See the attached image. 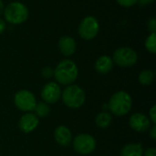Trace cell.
Segmentation results:
<instances>
[{"label": "cell", "instance_id": "cell-17", "mask_svg": "<svg viewBox=\"0 0 156 156\" xmlns=\"http://www.w3.org/2000/svg\"><path fill=\"white\" fill-rule=\"evenodd\" d=\"M34 111H35V115L37 118H45V117L48 116L50 113V108H49L48 104L44 101L37 103Z\"/></svg>", "mask_w": 156, "mask_h": 156}, {"label": "cell", "instance_id": "cell-15", "mask_svg": "<svg viewBox=\"0 0 156 156\" xmlns=\"http://www.w3.org/2000/svg\"><path fill=\"white\" fill-rule=\"evenodd\" d=\"M121 156H144L143 145L141 144H127L122 149Z\"/></svg>", "mask_w": 156, "mask_h": 156}, {"label": "cell", "instance_id": "cell-27", "mask_svg": "<svg viewBox=\"0 0 156 156\" xmlns=\"http://www.w3.org/2000/svg\"><path fill=\"white\" fill-rule=\"evenodd\" d=\"M5 29V23L3 19L0 18V34H2Z\"/></svg>", "mask_w": 156, "mask_h": 156}, {"label": "cell", "instance_id": "cell-26", "mask_svg": "<svg viewBox=\"0 0 156 156\" xmlns=\"http://www.w3.org/2000/svg\"><path fill=\"white\" fill-rule=\"evenodd\" d=\"M154 1V0H137V3H139V5L141 6H144V5H146L148 4H151Z\"/></svg>", "mask_w": 156, "mask_h": 156}, {"label": "cell", "instance_id": "cell-22", "mask_svg": "<svg viewBox=\"0 0 156 156\" xmlns=\"http://www.w3.org/2000/svg\"><path fill=\"white\" fill-rule=\"evenodd\" d=\"M149 114H150V120L152 121V122H153L154 124H155L156 123V107L155 106H153V107H152V109L150 110Z\"/></svg>", "mask_w": 156, "mask_h": 156}, {"label": "cell", "instance_id": "cell-1", "mask_svg": "<svg viewBox=\"0 0 156 156\" xmlns=\"http://www.w3.org/2000/svg\"><path fill=\"white\" fill-rule=\"evenodd\" d=\"M78 67L70 59L61 60L54 70L56 80L61 85H70L78 77Z\"/></svg>", "mask_w": 156, "mask_h": 156}, {"label": "cell", "instance_id": "cell-4", "mask_svg": "<svg viewBox=\"0 0 156 156\" xmlns=\"http://www.w3.org/2000/svg\"><path fill=\"white\" fill-rule=\"evenodd\" d=\"M4 16L7 22L18 25L27 20L28 10L24 4L20 2H12L4 9Z\"/></svg>", "mask_w": 156, "mask_h": 156}, {"label": "cell", "instance_id": "cell-13", "mask_svg": "<svg viewBox=\"0 0 156 156\" xmlns=\"http://www.w3.org/2000/svg\"><path fill=\"white\" fill-rule=\"evenodd\" d=\"M58 48L64 56H71L76 50V41L71 37L64 36L58 41Z\"/></svg>", "mask_w": 156, "mask_h": 156}, {"label": "cell", "instance_id": "cell-8", "mask_svg": "<svg viewBox=\"0 0 156 156\" xmlns=\"http://www.w3.org/2000/svg\"><path fill=\"white\" fill-rule=\"evenodd\" d=\"M99 29L100 25L97 18L90 16H86L80 22L79 26V34L82 38L86 40H90L97 36Z\"/></svg>", "mask_w": 156, "mask_h": 156}, {"label": "cell", "instance_id": "cell-25", "mask_svg": "<svg viewBox=\"0 0 156 156\" xmlns=\"http://www.w3.org/2000/svg\"><path fill=\"white\" fill-rule=\"evenodd\" d=\"M150 137L153 140H156V125L154 124L150 130Z\"/></svg>", "mask_w": 156, "mask_h": 156}, {"label": "cell", "instance_id": "cell-20", "mask_svg": "<svg viewBox=\"0 0 156 156\" xmlns=\"http://www.w3.org/2000/svg\"><path fill=\"white\" fill-rule=\"evenodd\" d=\"M41 74L43 76V78L45 79H50L54 76V69L50 67H45L43 68Z\"/></svg>", "mask_w": 156, "mask_h": 156}, {"label": "cell", "instance_id": "cell-5", "mask_svg": "<svg viewBox=\"0 0 156 156\" xmlns=\"http://www.w3.org/2000/svg\"><path fill=\"white\" fill-rule=\"evenodd\" d=\"M137 53L131 48H119L113 54V61L120 67H131L137 62Z\"/></svg>", "mask_w": 156, "mask_h": 156}, {"label": "cell", "instance_id": "cell-2", "mask_svg": "<svg viewBox=\"0 0 156 156\" xmlns=\"http://www.w3.org/2000/svg\"><path fill=\"white\" fill-rule=\"evenodd\" d=\"M132 104L133 101L130 94L123 90H120L111 97L107 105L112 114L116 116H123L131 111Z\"/></svg>", "mask_w": 156, "mask_h": 156}, {"label": "cell", "instance_id": "cell-10", "mask_svg": "<svg viewBox=\"0 0 156 156\" xmlns=\"http://www.w3.org/2000/svg\"><path fill=\"white\" fill-rule=\"evenodd\" d=\"M129 124L131 128L138 133H144L151 127V121L149 118L140 112H136L130 117Z\"/></svg>", "mask_w": 156, "mask_h": 156}, {"label": "cell", "instance_id": "cell-14", "mask_svg": "<svg viewBox=\"0 0 156 156\" xmlns=\"http://www.w3.org/2000/svg\"><path fill=\"white\" fill-rule=\"evenodd\" d=\"M113 60L109 56H101L95 62V69L101 74H106L112 69Z\"/></svg>", "mask_w": 156, "mask_h": 156}, {"label": "cell", "instance_id": "cell-9", "mask_svg": "<svg viewBox=\"0 0 156 156\" xmlns=\"http://www.w3.org/2000/svg\"><path fill=\"white\" fill-rule=\"evenodd\" d=\"M61 97V89L56 82L47 83L41 90V98L48 104L56 103Z\"/></svg>", "mask_w": 156, "mask_h": 156}, {"label": "cell", "instance_id": "cell-28", "mask_svg": "<svg viewBox=\"0 0 156 156\" xmlns=\"http://www.w3.org/2000/svg\"><path fill=\"white\" fill-rule=\"evenodd\" d=\"M4 4L2 2V0H0V16L4 13Z\"/></svg>", "mask_w": 156, "mask_h": 156}, {"label": "cell", "instance_id": "cell-21", "mask_svg": "<svg viewBox=\"0 0 156 156\" xmlns=\"http://www.w3.org/2000/svg\"><path fill=\"white\" fill-rule=\"evenodd\" d=\"M118 4L124 7H131L137 3V0H117Z\"/></svg>", "mask_w": 156, "mask_h": 156}, {"label": "cell", "instance_id": "cell-23", "mask_svg": "<svg viewBox=\"0 0 156 156\" xmlns=\"http://www.w3.org/2000/svg\"><path fill=\"white\" fill-rule=\"evenodd\" d=\"M148 27L151 30L152 33H155L156 32V19L155 18H152L149 23H148Z\"/></svg>", "mask_w": 156, "mask_h": 156}, {"label": "cell", "instance_id": "cell-3", "mask_svg": "<svg viewBox=\"0 0 156 156\" xmlns=\"http://www.w3.org/2000/svg\"><path fill=\"white\" fill-rule=\"evenodd\" d=\"M64 104L71 109H78L85 102V92L77 85H69L61 93Z\"/></svg>", "mask_w": 156, "mask_h": 156}, {"label": "cell", "instance_id": "cell-12", "mask_svg": "<svg viewBox=\"0 0 156 156\" xmlns=\"http://www.w3.org/2000/svg\"><path fill=\"white\" fill-rule=\"evenodd\" d=\"M54 138L59 145L68 146L72 140L71 132L68 127L64 125H59L54 131Z\"/></svg>", "mask_w": 156, "mask_h": 156}, {"label": "cell", "instance_id": "cell-7", "mask_svg": "<svg viewBox=\"0 0 156 156\" xmlns=\"http://www.w3.org/2000/svg\"><path fill=\"white\" fill-rule=\"evenodd\" d=\"M74 150L80 154H89L96 148L95 139L88 133H80L73 140Z\"/></svg>", "mask_w": 156, "mask_h": 156}, {"label": "cell", "instance_id": "cell-19", "mask_svg": "<svg viewBox=\"0 0 156 156\" xmlns=\"http://www.w3.org/2000/svg\"><path fill=\"white\" fill-rule=\"evenodd\" d=\"M145 48L146 49L154 54L156 52V33H151V35L145 40Z\"/></svg>", "mask_w": 156, "mask_h": 156}, {"label": "cell", "instance_id": "cell-24", "mask_svg": "<svg viewBox=\"0 0 156 156\" xmlns=\"http://www.w3.org/2000/svg\"><path fill=\"white\" fill-rule=\"evenodd\" d=\"M144 156H156V149L152 147V148H148L144 154Z\"/></svg>", "mask_w": 156, "mask_h": 156}, {"label": "cell", "instance_id": "cell-11", "mask_svg": "<svg viewBox=\"0 0 156 156\" xmlns=\"http://www.w3.org/2000/svg\"><path fill=\"white\" fill-rule=\"evenodd\" d=\"M39 120L35 115V113L27 112L21 116L18 122V127L21 132L25 133H29L33 132L38 125Z\"/></svg>", "mask_w": 156, "mask_h": 156}, {"label": "cell", "instance_id": "cell-18", "mask_svg": "<svg viewBox=\"0 0 156 156\" xmlns=\"http://www.w3.org/2000/svg\"><path fill=\"white\" fill-rule=\"evenodd\" d=\"M154 74L152 70L149 69L143 70L139 74V82L144 86L151 85L154 81Z\"/></svg>", "mask_w": 156, "mask_h": 156}, {"label": "cell", "instance_id": "cell-6", "mask_svg": "<svg viewBox=\"0 0 156 156\" xmlns=\"http://www.w3.org/2000/svg\"><path fill=\"white\" fill-rule=\"evenodd\" d=\"M15 105L22 112H30L34 111L37 104L36 98L32 92L27 90H21L15 94L14 97Z\"/></svg>", "mask_w": 156, "mask_h": 156}, {"label": "cell", "instance_id": "cell-16", "mask_svg": "<svg viewBox=\"0 0 156 156\" xmlns=\"http://www.w3.org/2000/svg\"><path fill=\"white\" fill-rule=\"evenodd\" d=\"M112 122V114L108 112H100L96 118H95V123L98 127L101 128V129H104V128H107L111 125Z\"/></svg>", "mask_w": 156, "mask_h": 156}]
</instances>
